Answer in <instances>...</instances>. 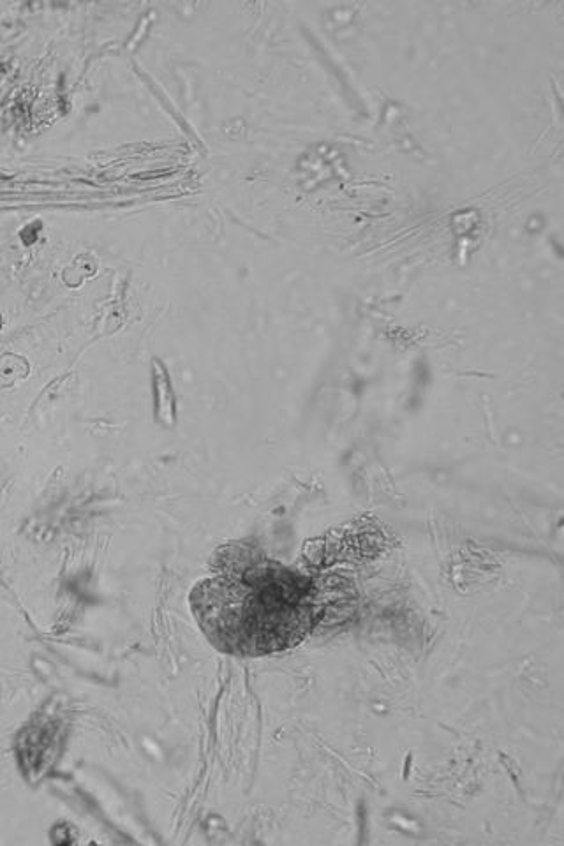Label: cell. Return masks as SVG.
Instances as JSON below:
<instances>
[{"mask_svg": "<svg viewBox=\"0 0 564 846\" xmlns=\"http://www.w3.org/2000/svg\"><path fill=\"white\" fill-rule=\"evenodd\" d=\"M194 612L208 640L223 653L265 656L302 642L312 628V607L295 577L249 573L217 579L194 591Z\"/></svg>", "mask_w": 564, "mask_h": 846, "instance_id": "6da1fadb", "label": "cell"}, {"mask_svg": "<svg viewBox=\"0 0 564 846\" xmlns=\"http://www.w3.org/2000/svg\"><path fill=\"white\" fill-rule=\"evenodd\" d=\"M152 392L157 422L173 427L177 420V399L171 385L170 374L159 358L152 360Z\"/></svg>", "mask_w": 564, "mask_h": 846, "instance_id": "7a4b0ae2", "label": "cell"}]
</instances>
